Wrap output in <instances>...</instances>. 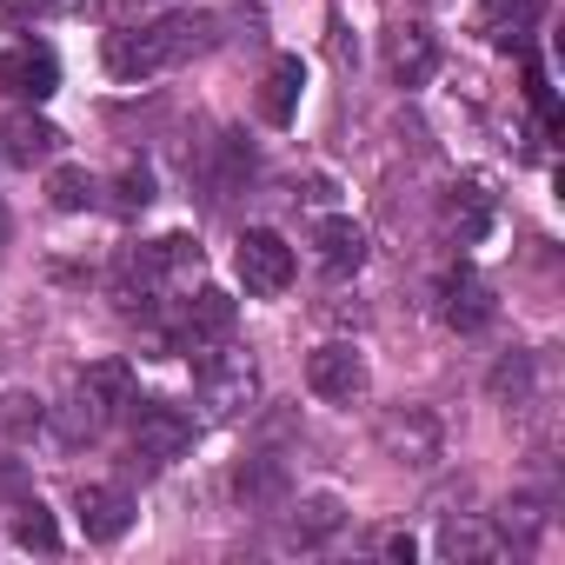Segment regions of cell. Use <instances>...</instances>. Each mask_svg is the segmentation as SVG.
<instances>
[{"mask_svg": "<svg viewBox=\"0 0 565 565\" xmlns=\"http://www.w3.org/2000/svg\"><path fill=\"white\" fill-rule=\"evenodd\" d=\"M186 446H193V419L180 406H167V399H140L134 406V459L173 466V459H186Z\"/></svg>", "mask_w": 565, "mask_h": 565, "instance_id": "obj_4", "label": "cell"}, {"mask_svg": "<svg viewBox=\"0 0 565 565\" xmlns=\"http://www.w3.org/2000/svg\"><path fill=\"white\" fill-rule=\"evenodd\" d=\"M246 180H253V147H246L239 134H220V140H213V167H206L213 200H233Z\"/></svg>", "mask_w": 565, "mask_h": 565, "instance_id": "obj_15", "label": "cell"}, {"mask_svg": "<svg viewBox=\"0 0 565 565\" xmlns=\"http://www.w3.org/2000/svg\"><path fill=\"white\" fill-rule=\"evenodd\" d=\"M486 220H492V206H486V193H479V186H466V200H452V206H446V226H452L459 239H479V233H486Z\"/></svg>", "mask_w": 565, "mask_h": 565, "instance_id": "obj_24", "label": "cell"}, {"mask_svg": "<svg viewBox=\"0 0 565 565\" xmlns=\"http://www.w3.org/2000/svg\"><path fill=\"white\" fill-rule=\"evenodd\" d=\"M380 446H386V459H399V466H433V459H439V419H433L426 406H399V413L380 419Z\"/></svg>", "mask_w": 565, "mask_h": 565, "instance_id": "obj_6", "label": "cell"}, {"mask_svg": "<svg viewBox=\"0 0 565 565\" xmlns=\"http://www.w3.org/2000/svg\"><path fill=\"white\" fill-rule=\"evenodd\" d=\"M233 266H239V279H246V294H259V300H273V294L294 287V246L279 239L273 226H246Z\"/></svg>", "mask_w": 565, "mask_h": 565, "instance_id": "obj_2", "label": "cell"}, {"mask_svg": "<svg viewBox=\"0 0 565 565\" xmlns=\"http://www.w3.org/2000/svg\"><path fill=\"white\" fill-rule=\"evenodd\" d=\"M300 87H307V67H300V54H279V61L266 67V94H259V114H266L273 127H287V120L300 114Z\"/></svg>", "mask_w": 565, "mask_h": 565, "instance_id": "obj_14", "label": "cell"}, {"mask_svg": "<svg viewBox=\"0 0 565 565\" xmlns=\"http://www.w3.org/2000/svg\"><path fill=\"white\" fill-rule=\"evenodd\" d=\"M320 259H327V273H360L366 266V226H353V220H320Z\"/></svg>", "mask_w": 565, "mask_h": 565, "instance_id": "obj_16", "label": "cell"}, {"mask_svg": "<svg viewBox=\"0 0 565 565\" xmlns=\"http://www.w3.org/2000/svg\"><path fill=\"white\" fill-rule=\"evenodd\" d=\"M307 386L320 393V399H333V406H353L360 393H366V366H360V353L353 347H320V353H307Z\"/></svg>", "mask_w": 565, "mask_h": 565, "instance_id": "obj_7", "label": "cell"}, {"mask_svg": "<svg viewBox=\"0 0 565 565\" xmlns=\"http://www.w3.org/2000/svg\"><path fill=\"white\" fill-rule=\"evenodd\" d=\"M41 426H47V406L34 393H0V433H8V439H28Z\"/></svg>", "mask_w": 565, "mask_h": 565, "instance_id": "obj_20", "label": "cell"}, {"mask_svg": "<svg viewBox=\"0 0 565 565\" xmlns=\"http://www.w3.org/2000/svg\"><path fill=\"white\" fill-rule=\"evenodd\" d=\"M94 193H100V180H94L87 167H54V173H47V200H54L61 213H87Z\"/></svg>", "mask_w": 565, "mask_h": 565, "instance_id": "obj_19", "label": "cell"}, {"mask_svg": "<svg viewBox=\"0 0 565 565\" xmlns=\"http://www.w3.org/2000/svg\"><path fill=\"white\" fill-rule=\"evenodd\" d=\"M61 127L54 120H41V114H14L8 127H0V153H8L14 167H47L54 153H61Z\"/></svg>", "mask_w": 565, "mask_h": 565, "instance_id": "obj_12", "label": "cell"}, {"mask_svg": "<svg viewBox=\"0 0 565 565\" xmlns=\"http://www.w3.org/2000/svg\"><path fill=\"white\" fill-rule=\"evenodd\" d=\"M233 320H239V307H233V294H220V287H206V294H193L186 300V313H180V327H173V347L180 353H213L226 333H233Z\"/></svg>", "mask_w": 565, "mask_h": 565, "instance_id": "obj_5", "label": "cell"}, {"mask_svg": "<svg viewBox=\"0 0 565 565\" xmlns=\"http://www.w3.org/2000/svg\"><path fill=\"white\" fill-rule=\"evenodd\" d=\"M147 259H153V266H160V279H167V273L200 266V246H193L186 233H167V239H153V246H147Z\"/></svg>", "mask_w": 565, "mask_h": 565, "instance_id": "obj_25", "label": "cell"}, {"mask_svg": "<svg viewBox=\"0 0 565 565\" xmlns=\"http://www.w3.org/2000/svg\"><path fill=\"white\" fill-rule=\"evenodd\" d=\"M340 525H347V505H340V499H307L300 519H294V539L313 545V539H327V532H340Z\"/></svg>", "mask_w": 565, "mask_h": 565, "instance_id": "obj_21", "label": "cell"}, {"mask_svg": "<svg viewBox=\"0 0 565 565\" xmlns=\"http://www.w3.org/2000/svg\"><path fill=\"white\" fill-rule=\"evenodd\" d=\"M0 87L8 94H21V100H47L54 87H61V61H54V47H8L0 54Z\"/></svg>", "mask_w": 565, "mask_h": 565, "instance_id": "obj_8", "label": "cell"}, {"mask_svg": "<svg viewBox=\"0 0 565 565\" xmlns=\"http://www.w3.org/2000/svg\"><path fill=\"white\" fill-rule=\"evenodd\" d=\"M439 552H446V558H492L499 539H492L486 525H446V532H439Z\"/></svg>", "mask_w": 565, "mask_h": 565, "instance_id": "obj_23", "label": "cell"}, {"mask_svg": "<svg viewBox=\"0 0 565 565\" xmlns=\"http://www.w3.org/2000/svg\"><path fill=\"white\" fill-rule=\"evenodd\" d=\"M433 67H439L433 34H426V28H399V41H393V74H399V87H426Z\"/></svg>", "mask_w": 565, "mask_h": 565, "instance_id": "obj_17", "label": "cell"}, {"mask_svg": "<svg viewBox=\"0 0 565 565\" xmlns=\"http://www.w3.org/2000/svg\"><path fill=\"white\" fill-rule=\"evenodd\" d=\"M492 320V287L472 273V266H459L452 279H446V327H459V333H479Z\"/></svg>", "mask_w": 565, "mask_h": 565, "instance_id": "obj_13", "label": "cell"}, {"mask_svg": "<svg viewBox=\"0 0 565 565\" xmlns=\"http://www.w3.org/2000/svg\"><path fill=\"white\" fill-rule=\"evenodd\" d=\"M8 233H14V226H8V206H0V246H8Z\"/></svg>", "mask_w": 565, "mask_h": 565, "instance_id": "obj_30", "label": "cell"}, {"mask_svg": "<svg viewBox=\"0 0 565 565\" xmlns=\"http://www.w3.org/2000/svg\"><path fill=\"white\" fill-rule=\"evenodd\" d=\"M259 399V366L246 360V353H226V360H200V406L213 413V419H239L246 406Z\"/></svg>", "mask_w": 565, "mask_h": 565, "instance_id": "obj_3", "label": "cell"}, {"mask_svg": "<svg viewBox=\"0 0 565 565\" xmlns=\"http://www.w3.org/2000/svg\"><path fill=\"white\" fill-rule=\"evenodd\" d=\"M213 41H220V21L213 14H160V21H140V28L107 34V74L114 81H153V74L206 54Z\"/></svg>", "mask_w": 565, "mask_h": 565, "instance_id": "obj_1", "label": "cell"}, {"mask_svg": "<svg viewBox=\"0 0 565 565\" xmlns=\"http://www.w3.org/2000/svg\"><path fill=\"white\" fill-rule=\"evenodd\" d=\"M14 545H28V552H61V525H54V512H47L41 499H21V505H14Z\"/></svg>", "mask_w": 565, "mask_h": 565, "instance_id": "obj_18", "label": "cell"}, {"mask_svg": "<svg viewBox=\"0 0 565 565\" xmlns=\"http://www.w3.org/2000/svg\"><path fill=\"white\" fill-rule=\"evenodd\" d=\"M413 552H419V545H413L406 532H393V539H386V558H393V565H413Z\"/></svg>", "mask_w": 565, "mask_h": 565, "instance_id": "obj_27", "label": "cell"}, {"mask_svg": "<svg viewBox=\"0 0 565 565\" xmlns=\"http://www.w3.org/2000/svg\"><path fill=\"white\" fill-rule=\"evenodd\" d=\"M153 200V173L147 167H127L120 180H114V213H140Z\"/></svg>", "mask_w": 565, "mask_h": 565, "instance_id": "obj_26", "label": "cell"}, {"mask_svg": "<svg viewBox=\"0 0 565 565\" xmlns=\"http://www.w3.org/2000/svg\"><path fill=\"white\" fill-rule=\"evenodd\" d=\"M107 8L114 14H134V8H153V0H107Z\"/></svg>", "mask_w": 565, "mask_h": 565, "instance_id": "obj_29", "label": "cell"}, {"mask_svg": "<svg viewBox=\"0 0 565 565\" xmlns=\"http://www.w3.org/2000/svg\"><path fill=\"white\" fill-rule=\"evenodd\" d=\"M8 492H21V466H0V499Z\"/></svg>", "mask_w": 565, "mask_h": 565, "instance_id": "obj_28", "label": "cell"}, {"mask_svg": "<svg viewBox=\"0 0 565 565\" xmlns=\"http://www.w3.org/2000/svg\"><path fill=\"white\" fill-rule=\"evenodd\" d=\"M525 393H532V360H525V353L499 360V366H492V399H505V406H525Z\"/></svg>", "mask_w": 565, "mask_h": 565, "instance_id": "obj_22", "label": "cell"}, {"mask_svg": "<svg viewBox=\"0 0 565 565\" xmlns=\"http://www.w3.org/2000/svg\"><path fill=\"white\" fill-rule=\"evenodd\" d=\"M81 525H87V539L94 545H114V539H127V525H134V499L120 492V486H81Z\"/></svg>", "mask_w": 565, "mask_h": 565, "instance_id": "obj_11", "label": "cell"}, {"mask_svg": "<svg viewBox=\"0 0 565 565\" xmlns=\"http://www.w3.org/2000/svg\"><path fill=\"white\" fill-rule=\"evenodd\" d=\"M287 486H294V472H287V459H279V452H253V459H239V472H233V499H239L246 512L279 505V499H287Z\"/></svg>", "mask_w": 565, "mask_h": 565, "instance_id": "obj_9", "label": "cell"}, {"mask_svg": "<svg viewBox=\"0 0 565 565\" xmlns=\"http://www.w3.org/2000/svg\"><path fill=\"white\" fill-rule=\"evenodd\" d=\"M74 393H81V399L94 406V419L107 426L114 413H127V406H134V366H127V360H94V366L81 373V386H74Z\"/></svg>", "mask_w": 565, "mask_h": 565, "instance_id": "obj_10", "label": "cell"}]
</instances>
